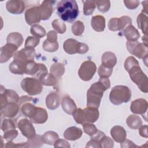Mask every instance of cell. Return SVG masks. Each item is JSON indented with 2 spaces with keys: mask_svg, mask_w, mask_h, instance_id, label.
<instances>
[{
  "mask_svg": "<svg viewBox=\"0 0 148 148\" xmlns=\"http://www.w3.org/2000/svg\"><path fill=\"white\" fill-rule=\"evenodd\" d=\"M18 135V131L16 130H10L4 132L3 138L8 142L12 141Z\"/></svg>",
  "mask_w": 148,
  "mask_h": 148,
  "instance_id": "cell-49",
  "label": "cell"
},
{
  "mask_svg": "<svg viewBox=\"0 0 148 148\" xmlns=\"http://www.w3.org/2000/svg\"><path fill=\"white\" fill-rule=\"evenodd\" d=\"M6 8L12 14H20L25 9V3L20 0H10L6 2Z\"/></svg>",
  "mask_w": 148,
  "mask_h": 148,
  "instance_id": "cell-17",
  "label": "cell"
},
{
  "mask_svg": "<svg viewBox=\"0 0 148 148\" xmlns=\"http://www.w3.org/2000/svg\"><path fill=\"white\" fill-rule=\"evenodd\" d=\"M124 3L125 5V6L130 9V10H134L139 5V1H124Z\"/></svg>",
  "mask_w": 148,
  "mask_h": 148,
  "instance_id": "cell-50",
  "label": "cell"
},
{
  "mask_svg": "<svg viewBox=\"0 0 148 148\" xmlns=\"http://www.w3.org/2000/svg\"><path fill=\"white\" fill-rule=\"evenodd\" d=\"M113 72V68L106 67L103 65H101L98 69V73L100 77H109Z\"/></svg>",
  "mask_w": 148,
  "mask_h": 148,
  "instance_id": "cell-46",
  "label": "cell"
},
{
  "mask_svg": "<svg viewBox=\"0 0 148 148\" xmlns=\"http://www.w3.org/2000/svg\"><path fill=\"white\" fill-rule=\"evenodd\" d=\"M72 115L77 124H83L86 123H95L99 118V113L98 108L87 107L84 109H77Z\"/></svg>",
  "mask_w": 148,
  "mask_h": 148,
  "instance_id": "cell-3",
  "label": "cell"
},
{
  "mask_svg": "<svg viewBox=\"0 0 148 148\" xmlns=\"http://www.w3.org/2000/svg\"><path fill=\"white\" fill-rule=\"evenodd\" d=\"M82 130L76 127H70L64 132L65 139L69 140H76L79 139L82 135Z\"/></svg>",
  "mask_w": 148,
  "mask_h": 148,
  "instance_id": "cell-22",
  "label": "cell"
},
{
  "mask_svg": "<svg viewBox=\"0 0 148 148\" xmlns=\"http://www.w3.org/2000/svg\"><path fill=\"white\" fill-rule=\"evenodd\" d=\"M17 127L23 136L27 139L33 138L36 135V132L32 122L27 119H22L17 123Z\"/></svg>",
  "mask_w": 148,
  "mask_h": 148,
  "instance_id": "cell-12",
  "label": "cell"
},
{
  "mask_svg": "<svg viewBox=\"0 0 148 148\" xmlns=\"http://www.w3.org/2000/svg\"><path fill=\"white\" fill-rule=\"evenodd\" d=\"M128 51L132 55L140 59L147 61L148 56V48L143 43L138 41L128 42L126 43Z\"/></svg>",
  "mask_w": 148,
  "mask_h": 148,
  "instance_id": "cell-7",
  "label": "cell"
},
{
  "mask_svg": "<svg viewBox=\"0 0 148 148\" xmlns=\"http://www.w3.org/2000/svg\"><path fill=\"white\" fill-rule=\"evenodd\" d=\"M48 119V114L46 110L43 108L37 107L34 116L29 120L35 124H43L46 122Z\"/></svg>",
  "mask_w": 148,
  "mask_h": 148,
  "instance_id": "cell-19",
  "label": "cell"
},
{
  "mask_svg": "<svg viewBox=\"0 0 148 148\" xmlns=\"http://www.w3.org/2000/svg\"><path fill=\"white\" fill-rule=\"evenodd\" d=\"M43 49L47 52H55L58 49V42H52L46 39L44 40L42 45Z\"/></svg>",
  "mask_w": 148,
  "mask_h": 148,
  "instance_id": "cell-39",
  "label": "cell"
},
{
  "mask_svg": "<svg viewBox=\"0 0 148 148\" xmlns=\"http://www.w3.org/2000/svg\"><path fill=\"white\" fill-rule=\"evenodd\" d=\"M58 139L59 136L57 133L52 131H47L42 135V139L44 143L49 145H54Z\"/></svg>",
  "mask_w": 148,
  "mask_h": 148,
  "instance_id": "cell-32",
  "label": "cell"
},
{
  "mask_svg": "<svg viewBox=\"0 0 148 148\" xmlns=\"http://www.w3.org/2000/svg\"><path fill=\"white\" fill-rule=\"evenodd\" d=\"M102 65L110 68H113L117 64L116 55L111 51H106L102 56Z\"/></svg>",
  "mask_w": 148,
  "mask_h": 148,
  "instance_id": "cell-25",
  "label": "cell"
},
{
  "mask_svg": "<svg viewBox=\"0 0 148 148\" xmlns=\"http://www.w3.org/2000/svg\"><path fill=\"white\" fill-rule=\"evenodd\" d=\"M120 146L122 148L124 147H138L131 140L128 139H125L124 141L120 143Z\"/></svg>",
  "mask_w": 148,
  "mask_h": 148,
  "instance_id": "cell-56",
  "label": "cell"
},
{
  "mask_svg": "<svg viewBox=\"0 0 148 148\" xmlns=\"http://www.w3.org/2000/svg\"><path fill=\"white\" fill-rule=\"evenodd\" d=\"M54 146L55 147H67L69 148L71 147L68 141L63 139H58L54 143Z\"/></svg>",
  "mask_w": 148,
  "mask_h": 148,
  "instance_id": "cell-51",
  "label": "cell"
},
{
  "mask_svg": "<svg viewBox=\"0 0 148 148\" xmlns=\"http://www.w3.org/2000/svg\"><path fill=\"white\" fill-rule=\"evenodd\" d=\"M106 90L107 88L101 81L94 83L87 92V107L98 108L103 92Z\"/></svg>",
  "mask_w": 148,
  "mask_h": 148,
  "instance_id": "cell-2",
  "label": "cell"
},
{
  "mask_svg": "<svg viewBox=\"0 0 148 148\" xmlns=\"http://www.w3.org/2000/svg\"><path fill=\"white\" fill-rule=\"evenodd\" d=\"M43 143L42 136L40 135H36L33 138L28 139L26 142L27 147H40Z\"/></svg>",
  "mask_w": 148,
  "mask_h": 148,
  "instance_id": "cell-36",
  "label": "cell"
},
{
  "mask_svg": "<svg viewBox=\"0 0 148 148\" xmlns=\"http://www.w3.org/2000/svg\"><path fill=\"white\" fill-rule=\"evenodd\" d=\"M18 48V47L14 44L8 43L1 47L0 54V62L4 63L7 62L11 57L13 56L14 54L17 51Z\"/></svg>",
  "mask_w": 148,
  "mask_h": 148,
  "instance_id": "cell-14",
  "label": "cell"
},
{
  "mask_svg": "<svg viewBox=\"0 0 148 148\" xmlns=\"http://www.w3.org/2000/svg\"><path fill=\"white\" fill-rule=\"evenodd\" d=\"M57 13L64 21L72 23L79 14L77 2L73 0H62L57 5Z\"/></svg>",
  "mask_w": 148,
  "mask_h": 148,
  "instance_id": "cell-1",
  "label": "cell"
},
{
  "mask_svg": "<svg viewBox=\"0 0 148 148\" xmlns=\"http://www.w3.org/2000/svg\"><path fill=\"white\" fill-rule=\"evenodd\" d=\"M50 71L57 79L60 78L65 72V66L60 62L54 63L50 68Z\"/></svg>",
  "mask_w": 148,
  "mask_h": 148,
  "instance_id": "cell-33",
  "label": "cell"
},
{
  "mask_svg": "<svg viewBox=\"0 0 148 148\" xmlns=\"http://www.w3.org/2000/svg\"><path fill=\"white\" fill-rule=\"evenodd\" d=\"M89 50V47L87 45L84 43H79L77 53L79 54H85Z\"/></svg>",
  "mask_w": 148,
  "mask_h": 148,
  "instance_id": "cell-52",
  "label": "cell"
},
{
  "mask_svg": "<svg viewBox=\"0 0 148 148\" xmlns=\"http://www.w3.org/2000/svg\"><path fill=\"white\" fill-rule=\"evenodd\" d=\"M20 107L23 114L29 119L34 116L37 108V107H36L34 105L29 102L23 103Z\"/></svg>",
  "mask_w": 148,
  "mask_h": 148,
  "instance_id": "cell-29",
  "label": "cell"
},
{
  "mask_svg": "<svg viewBox=\"0 0 148 148\" xmlns=\"http://www.w3.org/2000/svg\"><path fill=\"white\" fill-rule=\"evenodd\" d=\"M142 40H143V43L148 47V45H147V36L146 35H145V36H142Z\"/></svg>",
  "mask_w": 148,
  "mask_h": 148,
  "instance_id": "cell-60",
  "label": "cell"
},
{
  "mask_svg": "<svg viewBox=\"0 0 148 148\" xmlns=\"http://www.w3.org/2000/svg\"><path fill=\"white\" fill-rule=\"evenodd\" d=\"M35 50L32 47H26L17 51L13 55V60H17L27 64L28 61L34 60Z\"/></svg>",
  "mask_w": 148,
  "mask_h": 148,
  "instance_id": "cell-10",
  "label": "cell"
},
{
  "mask_svg": "<svg viewBox=\"0 0 148 148\" xmlns=\"http://www.w3.org/2000/svg\"><path fill=\"white\" fill-rule=\"evenodd\" d=\"M20 106L18 103L14 102H8L3 107L1 108V114L4 117L13 118L18 113Z\"/></svg>",
  "mask_w": 148,
  "mask_h": 148,
  "instance_id": "cell-18",
  "label": "cell"
},
{
  "mask_svg": "<svg viewBox=\"0 0 148 148\" xmlns=\"http://www.w3.org/2000/svg\"><path fill=\"white\" fill-rule=\"evenodd\" d=\"M138 27L140 29L145 35L147 36V16L146 14L141 12L137 17Z\"/></svg>",
  "mask_w": 148,
  "mask_h": 148,
  "instance_id": "cell-34",
  "label": "cell"
},
{
  "mask_svg": "<svg viewBox=\"0 0 148 148\" xmlns=\"http://www.w3.org/2000/svg\"><path fill=\"white\" fill-rule=\"evenodd\" d=\"M52 42H57V34L55 31H50L47 34V39Z\"/></svg>",
  "mask_w": 148,
  "mask_h": 148,
  "instance_id": "cell-55",
  "label": "cell"
},
{
  "mask_svg": "<svg viewBox=\"0 0 148 148\" xmlns=\"http://www.w3.org/2000/svg\"><path fill=\"white\" fill-rule=\"evenodd\" d=\"M9 71L15 75H23L25 73L26 64L17 60H13L9 65Z\"/></svg>",
  "mask_w": 148,
  "mask_h": 148,
  "instance_id": "cell-27",
  "label": "cell"
},
{
  "mask_svg": "<svg viewBox=\"0 0 148 148\" xmlns=\"http://www.w3.org/2000/svg\"><path fill=\"white\" fill-rule=\"evenodd\" d=\"M1 108L8 102H14L18 104L20 97L16 91L10 89H5L1 86Z\"/></svg>",
  "mask_w": 148,
  "mask_h": 148,
  "instance_id": "cell-11",
  "label": "cell"
},
{
  "mask_svg": "<svg viewBox=\"0 0 148 148\" xmlns=\"http://www.w3.org/2000/svg\"><path fill=\"white\" fill-rule=\"evenodd\" d=\"M131 80L135 83L141 91L147 93L148 91V80L147 76L142 71L139 64L127 71Z\"/></svg>",
  "mask_w": 148,
  "mask_h": 148,
  "instance_id": "cell-5",
  "label": "cell"
},
{
  "mask_svg": "<svg viewBox=\"0 0 148 148\" xmlns=\"http://www.w3.org/2000/svg\"><path fill=\"white\" fill-rule=\"evenodd\" d=\"M147 102L143 98L136 99L132 101L131 103V111L134 114H139L143 115L147 109Z\"/></svg>",
  "mask_w": 148,
  "mask_h": 148,
  "instance_id": "cell-16",
  "label": "cell"
},
{
  "mask_svg": "<svg viewBox=\"0 0 148 148\" xmlns=\"http://www.w3.org/2000/svg\"><path fill=\"white\" fill-rule=\"evenodd\" d=\"M35 100V99H34L32 97H28L27 95H24V96H21L20 98V101L18 102V105L19 106H20L23 103L27 102H29L31 101H34Z\"/></svg>",
  "mask_w": 148,
  "mask_h": 148,
  "instance_id": "cell-58",
  "label": "cell"
},
{
  "mask_svg": "<svg viewBox=\"0 0 148 148\" xmlns=\"http://www.w3.org/2000/svg\"><path fill=\"white\" fill-rule=\"evenodd\" d=\"M61 106L63 110L68 114H73L77 109L75 102L69 95H65L63 97L61 101Z\"/></svg>",
  "mask_w": 148,
  "mask_h": 148,
  "instance_id": "cell-21",
  "label": "cell"
},
{
  "mask_svg": "<svg viewBox=\"0 0 148 148\" xmlns=\"http://www.w3.org/2000/svg\"><path fill=\"white\" fill-rule=\"evenodd\" d=\"M84 31V25L80 21H75L72 25V32L74 35L80 36Z\"/></svg>",
  "mask_w": 148,
  "mask_h": 148,
  "instance_id": "cell-42",
  "label": "cell"
},
{
  "mask_svg": "<svg viewBox=\"0 0 148 148\" xmlns=\"http://www.w3.org/2000/svg\"><path fill=\"white\" fill-rule=\"evenodd\" d=\"M83 128L84 132L90 136L95 135L98 131L95 125L91 123H86L83 124Z\"/></svg>",
  "mask_w": 148,
  "mask_h": 148,
  "instance_id": "cell-45",
  "label": "cell"
},
{
  "mask_svg": "<svg viewBox=\"0 0 148 148\" xmlns=\"http://www.w3.org/2000/svg\"><path fill=\"white\" fill-rule=\"evenodd\" d=\"M16 124L13 121V120L10 119H5L2 120L1 124V130L3 132L8 130L16 129Z\"/></svg>",
  "mask_w": 148,
  "mask_h": 148,
  "instance_id": "cell-43",
  "label": "cell"
},
{
  "mask_svg": "<svg viewBox=\"0 0 148 148\" xmlns=\"http://www.w3.org/2000/svg\"><path fill=\"white\" fill-rule=\"evenodd\" d=\"M147 1H143L142 2V6H143V10H142V12L143 13H144L145 14H147Z\"/></svg>",
  "mask_w": 148,
  "mask_h": 148,
  "instance_id": "cell-59",
  "label": "cell"
},
{
  "mask_svg": "<svg viewBox=\"0 0 148 148\" xmlns=\"http://www.w3.org/2000/svg\"><path fill=\"white\" fill-rule=\"evenodd\" d=\"M110 135L114 141L121 143L126 139L127 132L123 127L115 125L110 130Z\"/></svg>",
  "mask_w": 148,
  "mask_h": 148,
  "instance_id": "cell-20",
  "label": "cell"
},
{
  "mask_svg": "<svg viewBox=\"0 0 148 148\" xmlns=\"http://www.w3.org/2000/svg\"><path fill=\"white\" fill-rule=\"evenodd\" d=\"M82 2L83 3V12L84 15L89 16L92 14L96 6L95 1H82Z\"/></svg>",
  "mask_w": 148,
  "mask_h": 148,
  "instance_id": "cell-38",
  "label": "cell"
},
{
  "mask_svg": "<svg viewBox=\"0 0 148 148\" xmlns=\"http://www.w3.org/2000/svg\"><path fill=\"white\" fill-rule=\"evenodd\" d=\"M123 34L128 42L137 41L140 37V34L138 29L132 24L125 27L123 31Z\"/></svg>",
  "mask_w": 148,
  "mask_h": 148,
  "instance_id": "cell-23",
  "label": "cell"
},
{
  "mask_svg": "<svg viewBox=\"0 0 148 148\" xmlns=\"http://www.w3.org/2000/svg\"><path fill=\"white\" fill-rule=\"evenodd\" d=\"M25 19L27 23L29 25H33L38 23L41 20L40 14L38 6H34L27 9L25 13Z\"/></svg>",
  "mask_w": 148,
  "mask_h": 148,
  "instance_id": "cell-15",
  "label": "cell"
},
{
  "mask_svg": "<svg viewBox=\"0 0 148 148\" xmlns=\"http://www.w3.org/2000/svg\"><path fill=\"white\" fill-rule=\"evenodd\" d=\"M131 98V91L125 86L117 85L114 86L109 94V100L112 103L119 105L129 102Z\"/></svg>",
  "mask_w": 148,
  "mask_h": 148,
  "instance_id": "cell-4",
  "label": "cell"
},
{
  "mask_svg": "<svg viewBox=\"0 0 148 148\" xmlns=\"http://www.w3.org/2000/svg\"><path fill=\"white\" fill-rule=\"evenodd\" d=\"M86 147H99V148L101 147L99 140L95 139H91V140L87 143Z\"/></svg>",
  "mask_w": 148,
  "mask_h": 148,
  "instance_id": "cell-53",
  "label": "cell"
},
{
  "mask_svg": "<svg viewBox=\"0 0 148 148\" xmlns=\"http://www.w3.org/2000/svg\"><path fill=\"white\" fill-rule=\"evenodd\" d=\"M30 32L34 37L37 38H43L46 35L45 28L39 24H34L32 25L30 29Z\"/></svg>",
  "mask_w": 148,
  "mask_h": 148,
  "instance_id": "cell-37",
  "label": "cell"
},
{
  "mask_svg": "<svg viewBox=\"0 0 148 148\" xmlns=\"http://www.w3.org/2000/svg\"><path fill=\"white\" fill-rule=\"evenodd\" d=\"M99 143L101 147L103 148H112L114 146V142L113 140L109 136L104 135L99 140Z\"/></svg>",
  "mask_w": 148,
  "mask_h": 148,
  "instance_id": "cell-47",
  "label": "cell"
},
{
  "mask_svg": "<svg viewBox=\"0 0 148 148\" xmlns=\"http://www.w3.org/2000/svg\"><path fill=\"white\" fill-rule=\"evenodd\" d=\"M24 39L22 35L18 32H11L6 38V42L8 43H12L19 47L23 43Z\"/></svg>",
  "mask_w": 148,
  "mask_h": 148,
  "instance_id": "cell-31",
  "label": "cell"
},
{
  "mask_svg": "<svg viewBox=\"0 0 148 148\" xmlns=\"http://www.w3.org/2000/svg\"><path fill=\"white\" fill-rule=\"evenodd\" d=\"M22 89L29 95H36L43 90V84L39 79L35 77H25L21 82Z\"/></svg>",
  "mask_w": 148,
  "mask_h": 148,
  "instance_id": "cell-6",
  "label": "cell"
},
{
  "mask_svg": "<svg viewBox=\"0 0 148 148\" xmlns=\"http://www.w3.org/2000/svg\"><path fill=\"white\" fill-rule=\"evenodd\" d=\"M126 123L129 128L133 130L139 129L142 125V119L139 116L135 114L130 115L126 120Z\"/></svg>",
  "mask_w": 148,
  "mask_h": 148,
  "instance_id": "cell-30",
  "label": "cell"
},
{
  "mask_svg": "<svg viewBox=\"0 0 148 148\" xmlns=\"http://www.w3.org/2000/svg\"><path fill=\"white\" fill-rule=\"evenodd\" d=\"M95 2L98 10L101 12L106 13L110 8V2L109 1H95Z\"/></svg>",
  "mask_w": 148,
  "mask_h": 148,
  "instance_id": "cell-44",
  "label": "cell"
},
{
  "mask_svg": "<svg viewBox=\"0 0 148 148\" xmlns=\"http://www.w3.org/2000/svg\"><path fill=\"white\" fill-rule=\"evenodd\" d=\"M60 105V97L56 92L49 93L46 98V105L49 109L54 110Z\"/></svg>",
  "mask_w": 148,
  "mask_h": 148,
  "instance_id": "cell-28",
  "label": "cell"
},
{
  "mask_svg": "<svg viewBox=\"0 0 148 148\" xmlns=\"http://www.w3.org/2000/svg\"><path fill=\"white\" fill-rule=\"evenodd\" d=\"M47 73V67L43 64L36 63L34 60L26 64L25 74L32 76L36 79H40Z\"/></svg>",
  "mask_w": 148,
  "mask_h": 148,
  "instance_id": "cell-8",
  "label": "cell"
},
{
  "mask_svg": "<svg viewBox=\"0 0 148 148\" xmlns=\"http://www.w3.org/2000/svg\"><path fill=\"white\" fill-rule=\"evenodd\" d=\"M40 42L39 38H35L34 36H28L25 42V47L35 48L37 46Z\"/></svg>",
  "mask_w": 148,
  "mask_h": 148,
  "instance_id": "cell-48",
  "label": "cell"
},
{
  "mask_svg": "<svg viewBox=\"0 0 148 148\" xmlns=\"http://www.w3.org/2000/svg\"><path fill=\"white\" fill-rule=\"evenodd\" d=\"M42 84L47 86H54L58 83V80L53 74L47 73L39 79Z\"/></svg>",
  "mask_w": 148,
  "mask_h": 148,
  "instance_id": "cell-35",
  "label": "cell"
},
{
  "mask_svg": "<svg viewBox=\"0 0 148 148\" xmlns=\"http://www.w3.org/2000/svg\"><path fill=\"white\" fill-rule=\"evenodd\" d=\"M5 147H27L26 142L25 143H14L12 142V141L8 142L5 146Z\"/></svg>",
  "mask_w": 148,
  "mask_h": 148,
  "instance_id": "cell-54",
  "label": "cell"
},
{
  "mask_svg": "<svg viewBox=\"0 0 148 148\" xmlns=\"http://www.w3.org/2000/svg\"><path fill=\"white\" fill-rule=\"evenodd\" d=\"M51 25L57 33L62 34L66 30V25L59 19H55L51 23Z\"/></svg>",
  "mask_w": 148,
  "mask_h": 148,
  "instance_id": "cell-41",
  "label": "cell"
},
{
  "mask_svg": "<svg viewBox=\"0 0 148 148\" xmlns=\"http://www.w3.org/2000/svg\"><path fill=\"white\" fill-rule=\"evenodd\" d=\"M79 42L74 39H68L63 44V49L64 51L69 54H74L77 53Z\"/></svg>",
  "mask_w": 148,
  "mask_h": 148,
  "instance_id": "cell-26",
  "label": "cell"
},
{
  "mask_svg": "<svg viewBox=\"0 0 148 148\" xmlns=\"http://www.w3.org/2000/svg\"><path fill=\"white\" fill-rule=\"evenodd\" d=\"M139 133L140 135L142 137L147 138L148 135H147V125H141L139 128Z\"/></svg>",
  "mask_w": 148,
  "mask_h": 148,
  "instance_id": "cell-57",
  "label": "cell"
},
{
  "mask_svg": "<svg viewBox=\"0 0 148 148\" xmlns=\"http://www.w3.org/2000/svg\"><path fill=\"white\" fill-rule=\"evenodd\" d=\"M91 25L94 30L97 32H102L105 28V18L103 16L96 15L91 20Z\"/></svg>",
  "mask_w": 148,
  "mask_h": 148,
  "instance_id": "cell-24",
  "label": "cell"
},
{
  "mask_svg": "<svg viewBox=\"0 0 148 148\" xmlns=\"http://www.w3.org/2000/svg\"><path fill=\"white\" fill-rule=\"evenodd\" d=\"M55 3L56 1H43L39 6L41 20H47L51 17Z\"/></svg>",
  "mask_w": 148,
  "mask_h": 148,
  "instance_id": "cell-13",
  "label": "cell"
},
{
  "mask_svg": "<svg viewBox=\"0 0 148 148\" xmlns=\"http://www.w3.org/2000/svg\"><path fill=\"white\" fill-rule=\"evenodd\" d=\"M97 71L95 64L90 61H85L80 65L78 71V75L80 78L85 82L90 80L94 76Z\"/></svg>",
  "mask_w": 148,
  "mask_h": 148,
  "instance_id": "cell-9",
  "label": "cell"
},
{
  "mask_svg": "<svg viewBox=\"0 0 148 148\" xmlns=\"http://www.w3.org/2000/svg\"><path fill=\"white\" fill-rule=\"evenodd\" d=\"M108 27L109 30L112 31H117L122 30L120 18L113 17L109 20Z\"/></svg>",
  "mask_w": 148,
  "mask_h": 148,
  "instance_id": "cell-40",
  "label": "cell"
}]
</instances>
